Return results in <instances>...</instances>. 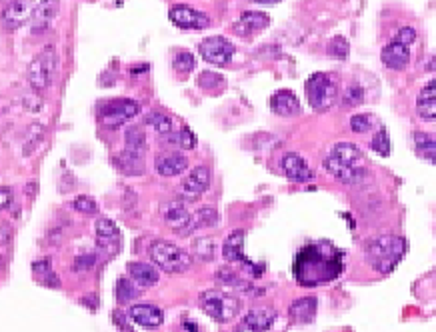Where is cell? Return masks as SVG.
I'll return each mask as SVG.
<instances>
[{
    "mask_svg": "<svg viewBox=\"0 0 436 332\" xmlns=\"http://www.w3.org/2000/svg\"><path fill=\"white\" fill-rule=\"evenodd\" d=\"M73 208L80 212V214H97L99 212V205L92 196H86V194H80L73 201Z\"/></svg>",
    "mask_w": 436,
    "mask_h": 332,
    "instance_id": "37",
    "label": "cell"
},
{
    "mask_svg": "<svg viewBox=\"0 0 436 332\" xmlns=\"http://www.w3.org/2000/svg\"><path fill=\"white\" fill-rule=\"evenodd\" d=\"M192 253L198 256L203 262L212 260L214 258V242H212V238H198V240H194Z\"/></svg>",
    "mask_w": 436,
    "mask_h": 332,
    "instance_id": "36",
    "label": "cell"
},
{
    "mask_svg": "<svg viewBox=\"0 0 436 332\" xmlns=\"http://www.w3.org/2000/svg\"><path fill=\"white\" fill-rule=\"evenodd\" d=\"M416 140V151L422 158L431 160L436 164V136H428V134H414Z\"/></svg>",
    "mask_w": 436,
    "mask_h": 332,
    "instance_id": "29",
    "label": "cell"
},
{
    "mask_svg": "<svg viewBox=\"0 0 436 332\" xmlns=\"http://www.w3.org/2000/svg\"><path fill=\"white\" fill-rule=\"evenodd\" d=\"M234 44L225 36H208L198 44L201 56L214 66H227L234 56Z\"/></svg>",
    "mask_w": 436,
    "mask_h": 332,
    "instance_id": "8",
    "label": "cell"
},
{
    "mask_svg": "<svg viewBox=\"0 0 436 332\" xmlns=\"http://www.w3.org/2000/svg\"><path fill=\"white\" fill-rule=\"evenodd\" d=\"M210 186V168L208 166H196L180 184V196L184 201H196L203 196Z\"/></svg>",
    "mask_w": 436,
    "mask_h": 332,
    "instance_id": "10",
    "label": "cell"
},
{
    "mask_svg": "<svg viewBox=\"0 0 436 332\" xmlns=\"http://www.w3.org/2000/svg\"><path fill=\"white\" fill-rule=\"evenodd\" d=\"M372 127H374V118L370 114H355L350 118V128L357 134H364V132L372 130Z\"/></svg>",
    "mask_w": 436,
    "mask_h": 332,
    "instance_id": "40",
    "label": "cell"
},
{
    "mask_svg": "<svg viewBox=\"0 0 436 332\" xmlns=\"http://www.w3.org/2000/svg\"><path fill=\"white\" fill-rule=\"evenodd\" d=\"M407 253V242L402 236L383 234L379 238H372L364 246V260L370 268H374L381 274H388L396 268V264L402 260Z\"/></svg>",
    "mask_w": 436,
    "mask_h": 332,
    "instance_id": "2",
    "label": "cell"
},
{
    "mask_svg": "<svg viewBox=\"0 0 436 332\" xmlns=\"http://www.w3.org/2000/svg\"><path fill=\"white\" fill-rule=\"evenodd\" d=\"M154 168L160 177H179L188 168V158L180 153L160 154L154 160Z\"/></svg>",
    "mask_w": 436,
    "mask_h": 332,
    "instance_id": "20",
    "label": "cell"
},
{
    "mask_svg": "<svg viewBox=\"0 0 436 332\" xmlns=\"http://www.w3.org/2000/svg\"><path fill=\"white\" fill-rule=\"evenodd\" d=\"M362 99H364V94H362V88L360 86H348V90L346 92H342V101L344 104H348V106H357V104L362 103Z\"/></svg>",
    "mask_w": 436,
    "mask_h": 332,
    "instance_id": "42",
    "label": "cell"
},
{
    "mask_svg": "<svg viewBox=\"0 0 436 332\" xmlns=\"http://www.w3.org/2000/svg\"><path fill=\"white\" fill-rule=\"evenodd\" d=\"M12 205V192L6 186H0V210Z\"/></svg>",
    "mask_w": 436,
    "mask_h": 332,
    "instance_id": "45",
    "label": "cell"
},
{
    "mask_svg": "<svg viewBox=\"0 0 436 332\" xmlns=\"http://www.w3.org/2000/svg\"><path fill=\"white\" fill-rule=\"evenodd\" d=\"M166 138H168L170 144H175L179 149H184V151H190V149L196 146V136L188 128H180L177 132L172 130L170 134H166Z\"/></svg>",
    "mask_w": 436,
    "mask_h": 332,
    "instance_id": "31",
    "label": "cell"
},
{
    "mask_svg": "<svg viewBox=\"0 0 436 332\" xmlns=\"http://www.w3.org/2000/svg\"><path fill=\"white\" fill-rule=\"evenodd\" d=\"M324 168H326V173H329L331 177L340 180V182H346V184H355V182H359V180L364 177V168L348 166V164L340 162L338 158H334L333 154H329V156L324 158Z\"/></svg>",
    "mask_w": 436,
    "mask_h": 332,
    "instance_id": "19",
    "label": "cell"
},
{
    "mask_svg": "<svg viewBox=\"0 0 436 332\" xmlns=\"http://www.w3.org/2000/svg\"><path fill=\"white\" fill-rule=\"evenodd\" d=\"M392 40H398V42H402V44H407V47H411V44H414V40H416V30H414L412 26H402V28L394 34Z\"/></svg>",
    "mask_w": 436,
    "mask_h": 332,
    "instance_id": "43",
    "label": "cell"
},
{
    "mask_svg": "<svg viewBox=\"0 0 436 332\" xmlns=\"http://www.w3.org/2000/svg\"><path fill=\"white\" fill-rule=\"evenodd\" d=\"M60 0H42L38 6H34L32 18H30V30L34 34H42L52 26L58 16Z\"/></svg>",
    "mask_w": 436,
    "mask_h": 332,
    "instance_id": "13",
    "label": "cell"
},
{
    "mask_svg": "<svg viewBox=\"0 0 436 332\" xmlns=\"http://www.w3.org/2000/svg\"><path fill=\"white\" fill-rule=\"evenodd\" d=\"M277 320V312L268 307H258L253 308L238 324V331H253V332H262L272 329Z\"/></svg>",
    "mask_w": 436,
    "mask_h": 332,
    "instance_id": "14",
    "label": "cell"
},
{
    "mask_svg": "<svg viewBox=\"0 0 436 332\" xmlns=\"http://www.w3.org/2000/svg\"><path fill=\"white\" fill-rule=\"evenodd\" d=\"M58 64V54L54 47H47L38 52L28 66V84L34 92H44L51 86L54 71Z\"/></svg>",
    "mask_w": 436,
    "mask_h": 332,
    "instance_id": "6",
    "label": "cell"
},
{
    "mask_svg": "<svg viewBox=\"0 0 436 332\" xmlns=\"http://www.w3.org/2000/svg\"><path fill=\"white\" fill-rule=\"evenodd\" d=\"M218 220V214L214 208H201L192 214L190 220V232H194L196 229H206V227H214Z\"/></svg>",
    "mask_w": 436,
    "mask_h": 332,
    "instance_id": "30",
    "label": "cell"
},
{
    "mask_svg": "<svg viewBox=\"0 0 436 332\" xmlns=\"http://www.w3.org/2000/svg\"><path fill=\"white\" fill-rule=\"evenodd\" d=\"M288 314H290L292 322H298V324L312 322L314 316H316V298L314 296H305V298L294 301L288 308Z\"/></svg>",
    "mask_w": 436,
    "mask_h": 332,
    "instance_id": "24",
    "label": "cell"
},
{
    "mask_svg": "<svg viewBox=\"0 0 436 332\" xmlns=\"http://www.w3.org/2000/svg\"><path fill=\"white\" fill-rule=\"evenodd\" d=\"M168 18L175 26H179L182 30H205L212 25L210 16L188 6V4H175L168 10Z\"/></svg>",
    "mask_w": 436,
    "mask_h": 332,
    "instance_id": "9",
    "label": "cell"
},
{
    "mask_svg": "<svg viewBox=\"0 0 436 332\" xmlns=\"http://www.w3.org/2000/svg\"><path fill=\"white\" fill-rule=\"evenodd\" d=\"M253 2H258V4H277L281 0H253Z\"/></svg>",
    "mask_w": 436,
    "mask_h": 332,
    "instance_id": "46",
    "label": "cell"
},
{
    "mask_svg": "<svg viewBox=\"0 0 436 332\" xmlns=\"http://www.w3.org/2000/svg\"><path fill=\"white\" fill-rule=\"evenodd\" d=\"M334 158H338L340 162L348 164V166H357V168H364L362 166V160H364V154L360 151L357 144H350V142H338L331 151Z\"/></svg>",
    "mask_w": 436,
    "mask_h": 332,
    "instance_id": "28",
    "label": "cell"
},
{
    "mask_svg": "<svg viewBox=\"0 0 436 332\" xmlns=\"http://www.w3.org/2000/svg\"><path fill=\"white\" fill-rule=\"evenodd\" d=\"M383 64L390 71H405L409 66V60H411V47L398 42V40H390L383 49Z\"/></svg>",
    "mask_w": 436,
    "mask_h": 332,
    "instance_id": "15",
    "label": "cell"
},
{
    "mask_svg": "<svg viewBox=\"0 0 436 332\" xmlns=\"http://www.w3.org/2000/svg\"><path fill=\"white\" fill-rule=\"evenodd\" d=\"M305 92H307L308 104L318 112L333 108L340 97L336 80L333 75H326V73H314L312 77H308Z\"/></svg>",
    "mask_w": 436,
    "mask_h": 332,
    "instance_id": "4",
    "label": "cell"
},
{
    "mask_svg": "<svg viewBox=\"0 0 436 332\" xmlns=\"http://www.w3.org/2000/svg\"><path fill=\"white\" fill-rule=\"evenodd\" d=\"M222 256L229 262H244V230H234L222 244Z\"/></svg>",
    "mask_w": 436,
    "mask_h": 332,
    "instance_id": "25",
    "label": "cell"
},
{
    "mask_svg": "<svg viewBox=\"0 0 436 332\" xmlns=\"http://www.w3.org/2000/svg\"><path fill=\"white\" fill-rule=\"evenodd\" d=\"M32 12H34V0H12L2 10V25L10 30H16L32 18Z\"/></svg>",
    "mask_w": 436,
    "mask_h": 332,
    "instance_id": "12",
    "label": "cell"
},
{
    "mask_svg": "<svg viewBox=\"0 0 436 332\" xmlns=\"http://www.w3.org/2000/svg\"><path fill=\"white\" fill-rule=\"evenodd\" d=\"M172 66H175V71L180 73V75H188V73H192V71H194L196 60H194L192 52L179 51L177 54H175V58H172Z\"/></svg>",
    "mask_w": 436,
    "mask_h": 332,
    "instance_id": "32",
    "label": "cell"
},
{
    "mask_svg": "<svg viewBox=\"0 0 436 332\" xmlns=\"http://www.w3.org/2000/svg\"><path fill=\"white\" fill-rule=\"evenodd\" d=\"M149 255L160 270L170 272V274L186 272L192 266V256L168 240H154L149 248Z\"/></svg>",
    "mask_w": 436,
    "mask_h": 332,
    "instance_id": "3",
    "label": "cell"
},
{
    "mask_svg": "<svg viewBox=\"0 0 436 332\" xmlns=\"http://www.w3.org/2000/svg\"><path fill=\"white\" fill-rule=\"evenodd\" d=\"M125 140H127V149L129 151H138L142 153L144 146H146V136H144V130L138 127H130L125 134Z\"/></svg>",
    "mask_w": 436,
    "mask_h": 332,
    "instance_id": "34",
    "label": "cell"
},
{
    "mask_svg": "<svg viewBox=\"0 0 436 332\" xmlns=\"http://www.w3.org/2000/svg\"><path fill=\"white\" fill-rule=\"evenodd\" d=\"M130 318L144 329H158L164 322V312L153 305H134L130 307Z\"/></svg>",
    "mask_w": 436,
    "mask_h": 332,
    "instance_id": "21",
    "label": "cell"
},
{
    "mask_svg": "<svg viewBox=\"0 0 436 332\" xmlns=\"http://www.w3.org/2000/svg\"><path fill=\"white\" fill-rule=\"evenodd\" d=\"M198 86L205 88V90H218V88L225 86V78L216 75V73H203L198 77Z\"/></svg>",
    "mask_w": 436,
    "mask_h": 332,
    "instance_id": "39",
    "label": "cell"
},
{
    "mask_svg": "<svg viewBox=\"0 0 436 332\" xmlns=\"http://www.w3.org/2000/svg\"><path fill=\"white\" fill-rule=\"evenodd\" d=\"M416 112L424 120H436V78L426 82L416 99Z\"/></svg>",
    "mask_w": 436,
    "mask_h": 332,
    "instance_id": "23",
    "label": "cell"
},
{
    "mask_svg": "<svg viewBox=\"0 0 436 332\" xmlns=\"http://www.w3.org/2000/svg\"><path fill=\"white\" fill-rule=\"evenodd\" d=\"M146 123H149V125H151L158 134H162V136H166V134H170V132L175 130V123H172V118H170V116H166V114H162V112H153V114L146 118Z\"/></svg>",
    "mask_w": 436,
    "mask_h": 332,
    "instance_id": "33",
    "label": "cell"
},
{
    "mask_svg": "<svg viewBox=\"0 0 436 332\" xmlns=\"http://www.w3.org/2000/svg\"><path fill=\"white\" fill-rule=\"evenodd\" d=\"M129 274L130 279L136 282L138 286H142V288L154 286L158 282V279H160L158 270L154 266H151V264H146V262H130Z\"/></svg>",
    "mask_w": 436,
    "mask_h": 332,
    "instance_id": "26",
    "label": "cell"
},
{
    "mask_svg": "<svg viewBox=\"0 0 436 332\" xmlns=\"http://www.w3.org/2000/svg\"><path fill=\"white\" fill-rule=\"evenodd\" d=\"M138 296V290L132 286V282L125 281V279H120V281L116 282V301L118 303H129L132 298H136Z\"/></svg>",
    "mask_w": 436,
    "mask_h": 332,
    "instance_id": "38",
    "label": "cell"
},
{
    "mask_svg": "<svg viewBox=\"0 0 436 332\" xmlns=\"http://www.w3.org/2000/svg\"><path fill=\"white\" fill-rule=\"evenodd\" d=\"M116 166L125 173V175H142L144 173V156L138 151H125L116 156Z\"/></svg>",
    "mask_w": 436,
    "mask_h": 332,
    "instance_id": "27",
    "label": "cell"
},
{
    "mask_svg": "<svg viewBox=\"0 0 436 332\" xmlns=\"http://www.w3.org/2000/svg\"><path fill=\"white\" fill-rule=\"evenodd\" d=\"M370 149H372L374 153L381 154V156H388V153H390V142H388V134H386L385 128L379 130V134H376L374 140L370 142Z\"/></svg>",
    "mask_w": 436,
    "mask_h": 332,
    "instance_id": "41",
    "label": "cell"
},
{
    "mask_svg": "<svg viewBox=\"0 0 436 332\" xmlns=\"http://www.w3.org/2000/svg\"><path fill=\"white\" fill-rule=\"evenodd\" d=\"M162 216L166 220V225L177 232H182V234H188L190 232V220H192V214L186 210V206L182 203H168V205L162 208Z\"/></svg>",
    "mask_w": 436,
    "mask_h": 332,
    "instance_id": "18",
    "label": "cell"
},
{
    "mask_svg": "<svg viewBox=\"0 0 436 332\" xmlns=\"http://www.w3.org/2000/svg\"><path fill=\"white\" fill-rule=\"evenodd\" d=\"M270 108L279 116H296L300 114V103L294 92L290 90H279L270 97Z\"/></svg>",
    "mask_w": 436,
    "mask_h": 332,
    "instance_id": "22",
    "label": "cell"
},
{
    "mask_svg": "<svg viewBox=\"0 0 436 332\" xmlns=\"http://www.w3.org/2000/svg\"><path fill=\"white\" fill-rule=\"evenodd\" d=\"M138 112H140L138 103H134L130 99H116V101L106 103L101 108V120L104 127L118 128L125 123H129L130 118H134Z\"/></svg>",
    "mask_w": 436,
    "mask_h": 332,
    "instance_id": "7",
    "label": "cell"
},
{
    "mask_svg": "<svg viewBox=\"0 0 436 332\" xmlns=\"http://www.w3.org/2000/svg\"><path fill=\"white\" fill-rule=\"evenodd\" d=\"M97 244L106 253L114 255L120 246V230L110 218L97 220Z\"/></svg>",
    "mask_w": 436,
    "mask_h": 332,
    "instance_id": "16",
    "label": "cell"
},
{
    "mask_svg": "<svg viewBox=\"0 0 436 332\" xmlns=\"http://www.w3.org/2000/svg\"><path fill=\"white\" fill-rule=\"evenodd\" d=\"M198 305L212 320H216L220 324L231 322L232 318H236L238 312H240V301L229 292H222V290H216V288L205 290L198 296Z\"/></svg>",
    "mask_w": 436,
    "mask_h": 332,
    "instance_id": "5",
    "label": "cell"
},
{
    "mask_svg": "<svg viewBox=\"0 0 436 332\" xmlns=\"http://www.w3.org/2000/svg\"><path fill=\"white\" fill-rule=\"evenodd\" d=\"M342 266V251L331 242H312L296 255L294 279L300 286H320L340 277Z\"/></svg>",
    "mask_w": 436,
    "mask_h": 332,
    "instance_id": "1",
    "label": "cell"
},
{
    "mask_svg": "<svg viewBox=\"0 0 436 332\" xmlns=\"http://www.w3.org/2000/svg\"><path fill=\"white\" fill-rule=\"evenodd\" d=\"M94 262H97V256H82V258H78L77 262H75V270H88Z\"/></svg>",
    "mask_w": 436,
    "mask_h": 332,
    "instance_id": "44",
    "label": "cell"
},
{
    "mask_svg": "<svg viewBox=\"0 0 436 332\" xmlns=\"http://www.w3.org/2000/svg\"><path fill=\"white\" fill-rule=\"evenodd\" d=\"M326 52L338 60H346L348 54H350V44L344 36H334L333 40L326 44Z\"/></svg>",
    "mask_w": 436,
    "mask_h": 332,
    "instance_id": "35",
    "label": "cell"
},
{
    "mask_svg": "<svg viewBox=\"0 0 436 332\" xmlns=\"http://www.w3.org/2000/svg\"><path fill=\"white\" fill-rule=\"evenodd\" d=\"M281 168L283 173L294 182H308L314 179V173L308 168V164L305 162V158L296 153H286L281 160Z\"/></svg>",
    "mask_w": 436,
    "mask_h": 332,
    "instance_id": "17",
    "label": "cell"
},
{
    "mask_svg": "<svg viewBox=\"0 0 436 332\" xmlns=\"http://www.w3.org/2000/svg\"><path fill=\"white\" fill-rule=\"evenodd\" d=\"M270 25V16L266 12H258V10H246L238 16V21L232 25V32L242 36V38H251L258 32H262L264 28Z\"/></svg>",
    "mask_w": 436,
    "mask_h": 332,
    "instance_id": "11",
    "label": "cell"
}]
</instances>
